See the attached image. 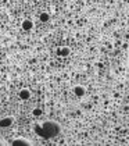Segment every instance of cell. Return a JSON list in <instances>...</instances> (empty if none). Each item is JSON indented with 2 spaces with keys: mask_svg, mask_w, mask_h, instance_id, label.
I'll return each instance as SVG.
<instances>
[{
  "mask_svg": "<svg viewBox=\"0 0 129 146\" xmlns=\"http://www.w3.org/2000/svg\"><path fill=\"white\" fill-rule=\"evenodd\" d=\"M60 131H61L60 124L54 121H44L43 124L35 125V132L44 139H52L54 136H57L60 134Z\"/></svg>",
  "mask_w": 129,
  "mask_h": 146,
  "instance_id": "6da1fadb",
  "label": "cell"
},
{
  "mask_svg": "<svg viewBox=\"0 0 129 146\" xmlns=\"http://www.w3.org/2000/svg\"><path fill=\"white\" fill-rule=\"evenodd\" d=\"M32 145L31 143V141H28V139H25V138H17V139H14L13 142H11V145Z\"/></svg>",
  "mask_w": 129,
  "mask_h": 146,
  "instance_id": "7a4b0ae2",
  "label": "cell"
},
{
  "mask_svg": "<svg viewBox=\"0 0 129 146\" xmlns=\"http://www.w3.org/2000/svg\"><path fill=\"white\" fill-rule=\"evenodd\" d=\"M11 123H13V118H3L0 121V127H9Z\"/></svg>",
  "mask_w": 129,
  "mask_h": 146,
  "instance_id": "3957f363",
  "label": "cell"
},
{
  "mask_svg": "<svg viewBox=\"0 0 129 146\" xmlns=\"http://www.w3.org/2000/svg\"><path fill=\"white\" fill-rule=\"evenodd\" d=\"M0 145H4V141L3 139H0Z\"/></svg>",
  "mask_w": 129,
  "mask_h": 146,
  "instance_id": "277c9868",
  "label": "cell"
}]
</instances>
